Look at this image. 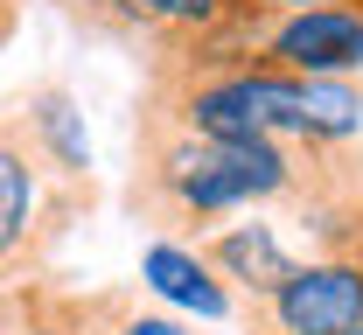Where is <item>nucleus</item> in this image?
I'll list each match as a JSON object with an SVG mask.
<instances>
[{
  "instance_id": "obj_1",
  "label": "nucleus",
  "mask_w": 363,
  "mask_h": 335,
  "mask_svg": "<svg viewBox=\"0 0 363 335\" xmlns=\"http://www.w3.org/2000/svg\"><path fill=\"white\" fill-rule=\"evenodd\" d=\"M363 182L357 147H294V140H203L154 105H140L133 126V210L154 231L210 238L238 210L315 203Z\"/></svg>"
},
{
  "instance_id": "obj_2",
  "label": "nucleus",
  "mask_w": 363,
  "mask_h": 335,
  "mask_svg": "<svg viewBox=\"0 0 363 335\" xmlns=\"http://www.w3.org/2000/svg\"><path fill=\"white\" fill-rule=\"evenodd\" d=\"M357 329H363V251H315L266 300H245V335H357Z\"/></svg>"
},
{
  "instance_id": "obj_3",
  "label": "nucleus",
  "mask_w": 363,
  "mask_h": 335,
  "mask_svg": "<svg viewBox=\"0 0 363 335\" xmlns=\"http://www.w3.org/2000/svg\"><path fill=\"white\" fill-rule=\"evenodd\" d=\"M259 63L286 70V77H363V0L266 14Z\"/></svg>"
},
{
  "instance_id": "obj_4",
  "label": "nucleus",
  "mask_w": 363,
  "mask_h": 335,
  "mask_svg": "<svg viewBox=\"0 0 363 335\" xmlns=\"http://www.w3.org/2000/svg\"><path fill=\"white\" fill-rule=\"evenodd\" d=\"M224 14L230 0H70V21H84L91 35H112V42H140L147 63L196 49Z\"/></svg>"
},
{
  "instance_id": "obj_5",
  "label": "nucleus",
  "mask_w": 363,
  "mask_h": 335,
  "mask_svg": "<svg viewBox=\"0 0 363 335\" xmlns=\"http://www.w3.org/2000/svg\"><path fill=\"white\" fill-rule=\"evenodd\" d=\"M0 126L14 133V140L35 154V168H43L49 182H70V189H98L91 182V140H84V112H77V98L63 91V84H35V91H21L7 112H0Z\"/></svg>"
},
{
  "instance_id": "obj_6",
  "label": "nucleus",
  "mask_w": 363,
  "mask_h": 335,
  "mask_svg": "<svg viewBox=\"0 0 363 335\" xmlns=\"http://www.w3.org/2000/svg\"><path fill=\"white\" fill-rule=\"evenodd\" d=\"M43 244H49V175L0 126V273H14L21 259H43Z\"/></svg>"
},
{
  "instance_id": "obj_7",
  "label": "nucleus",
  "mask_w": 363,
  "mask_h": 335,
  "mask_svg": "<svg viewBox=\"0 0 363 335\" xmlns=\"http://www.w3.org/2000/svg\"><path fill=\"white\" fill-rule=\"evenodd\" d=\"M140 287L154 293V300H168L175 314H196V322H230L238 314L230 280H217V266L196 244H175V238L140 251Z\"/></svg>"
},
{
  "instance_id": "obj_8",
  "label": "nucleus",
  "mask_w": 363,
  "mask_h": 335,
  "mask_svg": "<svg viewBox=\"0 0 363 335\" xmlns=\"http://www.w3.org/2000/svg\"><path fill=\"white\" fill-rule=\"evenodd\" d=\"M196 251L217 266V280H230V293H245V300H266L301 259H294V244L279 238V224H259V217H245V224H224V231H210V238H196Z\"/></svg>"
},
{
  "instance_id": "obj_9",
  "label": "nucleus",
  "mask_w": 363,
  "mask_h": 335,
  "mask_svg": "<svg viewBox=\"0 0 363 335\" xmlns=\"http://www.w3.org/2000/svg\"><path fill=\"white\" fill-rule=\"evenodd\" d=\"M63 314L77 335H196L182 314H161V307H140V293L105 287V293H63Z\"/></svg>"
},
{
  "instance_id": "obj_10",
  "label": "nucleus",
  "mask_w": 363,
  "mask_h": 335,
  "mask_svg": "<svg viewBox=\"0 0 363 335\" xmlns=\"http://www.w3.org/2000/svg\"><path fill=\"white\" fill-rule=\"evenodd\" d=\"M301 105H308V140L315 147H357V133H363L357 77H301Z\"/></svg>"
},
{
  "instance_id": "obj_11",
  "label": "nucleus",
  "mask_w": 363,
  "mask_h": 335,
  "mask_svg": "<svg viewBox=\"0 0 363 335\" xmlns=\"http://www.w3.org/2000/svg\"><path fill=\"white\" fill-rule=\"evenodd\" d=\"M7 335H77L63 314V293L43 280H14V329Z\"/></svg>"
},
{
  "instance_id": "obj_12",
  "label": "nucleus",
  "mask_w": 363,
  "mask_h": 335,
  "mask_svg": "<svg viewBox=\"0 0 363 335\" xmlns=\"http://www.w3.org/2000/svg\"><path fill=\"white\" fill-rule=\"evenodd\" d=\"M21 7H28V0H0V49L14 42V28H21Z\"/></svg>"
},
{
  "instance_id": "obj_13",
  "label": "nucleus",
  "mask_w": 363,
  "mask_h": 335,
  "mask_svg": "<svg viewBox=\"0 0 363 335\" xmlns=\"http://www.w3.org/2000/svg\"><path fill=\"white\" fill-rule=\"evenodd\" d=\"M259 7H272V14H301V7H342V0H259Z\"/></svg>"
}]
</instances>
